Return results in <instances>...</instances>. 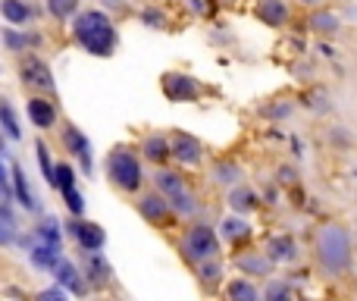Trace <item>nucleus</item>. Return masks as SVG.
Here are the masks:
<instances>
[{
	"mask_svg": "<svg viewBox=\"0 0 357 301\" xmlns=\"http://www.w3.org/2000/svg\"><path fill=\"white\" fill-rule=\"evenodd\" d=\"M75 38L85 44V50H91L98 57L113 54V44H116V31H113L107 13L100 10H88L75 19Z\"/></svg>",
	"mask_w": 357,
	"mask_h": 301,
	"instance_id": "nucleus-1",
	"label": "nucleus"
},
{
	"mask_svg": "<svg viewBox=\"0 0 357 301\" xmlns=\"http://www.w3.org/2000/svg\"><path fill=\"white\" fill-rule=\"evenodd\" d=\"M317 251H320V260L326 270L339 273L351 260V239H348V233L342 226H323L320 239H317Z\"/></svg>",
	"mask_w": 357,
	"mask_h": 301,
	"instance_id": "nucleus-2",
	"label": "nucleus"
},
{
	"mask_svg": "<svg viewBox=\"0 0 357 301\" xmlns=\"http://www.w3.org/2000/svg\"><path fill=\"white\" fill-rule=\"evenodd\" d=\"M107 172L110 179L119 185L123 191H135L142 185V170H138V160L129 151H113L107 160Z\"/></svg>",
	"mask_w": 357,
	"mask_h": 301,
	"instance_id": "nucleus-3",
	"label": "nucleus"
},
{
	"mask_svg": "<svg viewBox=\"0 0 357 301\" xmlns=\"http://www.w3.org/2000/svg\"><path fill=\"white\" fill-rule=\"evenodd\" d=\"M216 251H220V245H216V235L210 226H191L188 235H185V254H188L191 260H197V264H204V260L216 258Z\"/></svg>",
	"mask_w": 357,
	"mask_h": 301,
	"instance_id": "nucleus-4",
	"label": "nucleus"
},
{
	"mask_svg": "<svg viewBox=\"0 0 357 301\" xmlns=\"http://www.w3.org/2000/svg\"><path fill=\"white\" fill-rule=\"evenodd\" d=\"M157 185L169 195V201H173L176 210H182V214H191V210H195V198H191V191L185 189V182L176 176V172H157Z\"/></svg>",
	"mask_w": 357,
	"mask_h": 301,
	"instance_id": "nucleus-5",
	"label": "nucleus"
},
{
	"mask_svg": "<svg viewBox=\"0 0 357 301\" xmlns=\"http://www.w3.org/2000/svg\"><path fill=\"white\" fill-rule=\"evenodd\" d=\"M163 91H167L169 101H191L197 91H201V88H197V82L188 79V75L173 73V75H167V79H163Z\"/></svg>",
	"mask_w": 357,
	"mask_h": 301,
	"instance_id": "nucleus-6",
	"label": "nucleus"
},
{
	"mask_svg": "<svg viewBox=\"0 0 357 301\" xmlns=\"http://www.w3.org/2000/svg\"><path fill=\"white\" fill-rule=\"evenodd\" d=\"M22 79H25V85H35V88H54V75H50V69L44 66L41 60H25V66H22Z\"/></svg>",
	"mask_w": 357,
	"mask_h": 301,
	"instance_id": "nucleus-7",
	"label": "nucleus"
},
{
	"mask_svg": "<svg viewBox=\"0 0 357 301\" xmlns=\"http://www.w3.org/2000/svg\"><path fill=\"white\" fill-rule=\"evenodd\" d=\"M173 154L182 163H197L201 160V142L197 138H191V135H185V132H178V135L173 138Z\"/></svg>",
	"mask_w": 357,
	"mask_h": 301,
	"instance_id": "nucleus-8",
	"label": "nucleus"
},
{
	"mask_svg": "<svg viewBox=\"0 0 357 301\" xmlns=\"http://www.w3.org/2000/svg\"><path fill=\"white\" fill-rule=\"evenodd\" d=\"M73 235L79 239L82 248H88V251H98V248L104 245V229L94 226V223H75Z\"/></svg>",
	"mask_w": 357,
	"mask_h": 301,
	"instance_id": "nucleus-9",
	"label": "nucleus"
},
{
	"mask_svg": "<svg viewBox=\"0 0 357 301\" xmlns=\"http://www.w3.org/2000/svg\"><path fill=\"white\" fill-rule=\"evenodd\" d=\"M29 117H31V123H35L38 129H50L54 119H56V110L50 107V101L35 98V101H29Z\"/></svg>",
	"mask_w": 357,
	"mask_h": 301,
	"instance_id": "nucleus-10",
	"label": "nucleus"
},
{
	"mask_svg": "<svg viewBox=\"0 0 357 301\" xmlns=\"http://www.w3.org/2000/svg\"><path fill=\"white\" fill-rule=\"evenodd\" d=\"M31 260H35V267H41V270H56V267L63 264L60 260V245H35Z\"/></svg>",
	"mask_w": 357,
	"mask_h": 301,
	"instance_id": "nucleus-11",
	"label": "nucleus"
},
{
	"mask_svg": "<svg viewBox=\"0 0 357 301\" xmlns=\"http://www.w3.org/2000/svg\"><path fill=\"white\" fill-rule=\"evenodd\" d=\"M257 13H260V19H264L266 25H282L285 19H289V10H285L282 0H264Z\"/></svg>",
	"mask_w": 357,
	"mask_h": 301,
	"instance_id": "nucleus-12",
	"label": "nucleus"
},
{
	"mask_svg": "<svg viewBox=\"0 0 357 301\" xmlns=\"http://www.w3.org/2000/svg\"><path fill=\"white\" fill-rule=\"evenodd\" d=\"M142 216H148L151 223H163L167 220V201H163L160 195H148V198H142Z\"/></svg>",
	"mask_w": 357,
	"mask_h": 301,
	"instance_id": "nucleus-13",
	"label": "nucleus"
},
{
	"mask_svg": "<svg viewBox=\"0 0 357 301\" xmlns=\"http://www.w3.org/2000/svg\"><path fill=\"white\" fill-rule=\"evenodd\" d=\"M66 145L79 154L82 166H85V170H91V145L85 142V135H82V132H75V129H69L66 132Z\"/></svg>",
	"mask_w": 357,
	"mask_h": 301,
	"instance_id": "nucleus-14",
	"label": "nucleus"
},
{
	"mask_svg": "<svg viewBox=\"0 0 357 301\" xmlns=\"http://www.w3.org/2000/svg\"><path fill=\"white\" fill-rule=\"evenodd\" d=\"M56 279H60L63 286H69V289H73V292H79V295H82V292H85V283H82L79 270H75L73 264H66V260H63V264L56 267Z\"/></svg>",
	"mask_w": 357,
	"mask_h": 301,
	"instance_id": "nucleus-15",
	"label": "nucleus"
},
{
	"mask_svg": "<svg viewBox=\"0 0 357 301\" xmlns=\"http://www.w3.org/2000/svg\"><path fill=\"white\" fill-rule=\"evenodd\" d=\"M270 258L273 260H291L295 258V242H291L289 235H276V239H270Z\"/></svg>",
	"mask_w": 357,
	"mask_h": 301,
	"instance_id": "nucleus-16",
	"label": "nucleus"
},
{
	"mask_svg": "<svg viewBox=\"0 0 357 301\" xmlns=\"http://www.w3.org/2000/svg\"><path fill=\"white\" fill-rule=\"evenodd\" d=\"M13 185H16V195H19V201H22V207L38 210V201H35V195H31L29 182H25V172L22 170H13Z\"/></svg>",
	"mask_w": 357,
	"mask_h": 301,
	"instance_id": "nucleus-17",
	"label": "nucleus"
},
{
	"mask_svg": "<svg viewBox=\"0 0 357 301\" xmlns=\"http://www.w3.org/2000/svg\"><path fill=\"white\" fill-rule=\"evenodd\" d=\"M229 204H232L238 214H245V210L257 207V195H254L251 189H235L232 195H229Z\"/></svg>",
	"mask_w": 357,
	"mask_h": 301,
	"instance_id": "nucleus-18",
	"label": "nucleus"
},
{
	"mask_svg": "<svg viewBox=\"0 0 357 301\" xmlns=\"http://www.w3.org/2000/svg\"><path fill=\"white\" fill-rule=\"evenodd\" d=\"M229 301H257V289L248 279H235L229 283Z\"/></svg>",
	"mask_w": 357,
	"mask_h": 301,
	"instance_id": "nucleus-19",
	"label": "nucleus"
},
{
	"mask_svg": "<svg viewBox=\"0 0 357 301\" xmlns=\"http://www.w3.org/2000/svg\"><path fill=\"white\" fill-rule=\"evenodd\" d=\"M3 16L10 19L13 25H22L25 19L31 16V10L22 3V0H3Z\"/></svg>",
	"mask_w": 357,
	"mask_h": 301,
	"instance_id": "nucleus-20",
	"label": "nucleus"
},
{
	"mask_svg": "<svg viewBox=\"0 0 357 301\" xmlns=\"http://www.w3.org/2000/svg\"><path fill=\"white\" fill-rule=\"evenodd\" d=\"M144 154H148V160L160 163V160H167L169 154H173V145H167L163 138H148V142H144Z\"/></svg>",
	"mask_w": 357,
	"mask_h": 301,
	"instance_id": "nucleus-21",
	"label": "nucleus"
},
{
	"mask_svg": "<svg viewBox=\"0 0 357 301\" xmlns=\"http://www.w3.org/2000/svg\"><path fill=\"white\" fill-rule=\"evenodd\" d=\"M73 182H75V176H73V166H69V163H60V166H56L54 185L63 191V195H69V191H75V189H73Z\"/></svg>",
	"mask_w": 357,
	"mask_h": 301,
	"instance_id": "nucleus-22",
	"label": "nucleus"
},
{
	"mask_svg": "<svg viewBox=\"0 0 357 301\" xmlns=\"http://www.w3.org/2000/svg\"><path fill=\"white\" fill-rule=\"evenodd\" d=\"M38 239H41V245H60V229H56L54 220L41 223L38 226Z\"/></svg>",
	"mask_w": 357,
	"mask_h": 301,
	"instance_id": "nucleus-23",
	"label": "nucleus"
},
{
	"mask_svg": "<svg viewBox=\"0 0 357 301\" xmlns=\"http://www.w3.org/2000/svg\"><path fill=\"white\" fill-rule=\"evenodd\" d=\"M75 3H79V0H47V10L54 13L56 19H66L75 13Z\"/></svg>",
	"mask_w": 357,
	"mask_h": 301,
	"instance_id": "nucleus-24",
	"label": "nucleus"
},
{
	"mask_svg": "<svg viewBox=\"0 0 357 301\" xmlns=\"http://www.w3.org/2000/svg\"><path fill=\"white\" fill-rule=\"evenodd\" d=\"M0 117H3L6 135H10V138H19V135H22V132H19V126H16V117H13V107H10V104L0 107Z\"/></svg>",
	"mask_w": 357,
	"mask_h": 301,
	"instance_id": "nucleus-25",
	"label": "nucleus"
},
{
	"mask_svg": "<svg viewBox=\"0 0 357 301\" xmlns=\"http://www.w3.org/2000/svg\"><path fill=\"white\" fill-rule=\"evenodd\" d=\"M310 22H314V29H317V31H335V29H339V19L329 16V13H317V16L310 19Z\"/></svg>",
	"mask_w": 357,
	"mask_h": 301,
	"instance_id": "nucleus-26",
	"label": "nucleus"
},
{
	"mask_svg": "<svg viewBox=\"0 0 357 301\" xmlns=\"http://www.w3.org/2000/svg\"><path fill=\"white\" fill-rule=\"evenodd\" d=\"M222 235L226 239H241V235H248V226L241 220H222Z\"/></svg>",
	"mask_w": 357,
	"mask_h": 301,
	"instance_id": "nucleus-27",
	"label": "nucleus"
},
{
	"mask_svg": "<svg viewBox=\"0 0 357 301\" xmlns=\"http://www.w3.org/2000/svg\"><path fill=\"white\" fill-rule=\"evenodd\" d=\"M291 295H289V286L279 279V283H270L266 286V301H289Z\"/></svg>",
	"mask_w": 357,
	"mask_h": 301,
	"instance_id": "nucleus-28",
	"label": "nucleus"
},
{
	"mask_svg": "<svg viewBox=\"0 0 357 301\" xmlns=\"http://www.w3.org/2000/svg\"><path fill=\"white\" fill-rule=\"evenodd\" d=\"M91 279H94V283H98V286L110 279V267H107L100 258H91Z\"/></svg>",
	"mask_w": 357,
	"mask_h": 301,
	"instance_id": "nucleus-29",
	"label": "nucleus"
},
{
	"mask_svg": "<svg viewBox=\"0 0 357 301\" xmlns=\"http://www.w3.org/2000/svg\"><path fill=\"white\" fill-rule=\"evenodd\" d=\"M38 160H41V170H44V179L54 185V176H56V166H50V157H47V148L38 145Z\"/></svg>",
	"mask_w": 357,
	"mask_h": 301,
	"instance_id": "nucleus-30",
	"label": "nucleus"
},
{
	"mask_svg": "<svg viewBox=\"0 0 357 301\" xmlns=\"http://www.w3.org/2000/svg\"><path fill=\"white\" fill-rule=\"evenodd\" d=\"M216 179H220V182H235V179H238V170H235V166L220 163L216 166Z\"/></svg>",
	"mask_w": 357,
	"mask_h": 301,
	"instance_id": "nucleus-31",
	"label": "nucleus"
},
{
	"mask_svg": "<svg viewBox=\"0 0 357 301\" xmlns=\"http://www.w3.org/2000/svg\"><path fill=\"white\" fill-rule=\"evenodd\" d=\"M238 264H241V270H254V273L266 270V260H260V258H241Z\"/></svg>",
	"mask_w": 357,
	"mask_h": 301,
	"instance_id": "nucleus-32",
	"label": "nucleus"
},
{
	"mask_svg": "<svg viewBox=\"0 0 357 301\" xmlns=\"http://www.w3.org/2000/svg\"><path fill=\"white\" fill-rule=\"evenodd\" d=\"M66 204H69V210H73L75 216L85 210V204H82V195H79V191H69V195H66Z\"/></svg>",
	"mask_w": 357,
	"mask_h": 301,
	"instance_id": "nucleus-33",
	"label": "nucleus"
},
{
	"mask_svg": "<svg viewBox=\"0 0 357 301\" xmlns=\"http://www.w3.org/2000/svg\"><path fill=\"white\" fill-rule=\"evenodd\" d=\"M216 277H220V267L216 264H201V279L204 283H216Z\"/></svg>",
	"mask_w": 357,
	"mask_h": 301,
	"instance_id": "nucleus-34",
	"label": "nucleus"
},
{
	"mask_svg": "<svg viewBox=\"0 0 357 301\" xmlns=\"http://www.w3.org/2000/svg\"><path fill=\"white\" fill-rule=\"evenodd\" d=\"M13 239V214H10V204H3V242Z\"/></svg>",
	"mask_w": 357,
	"mask_h": 301,
	"instance_id": "nucleus-35",
	"label": "nucleus"
},
{
	"mask_svg": "<svg viewBox=\"0 0 357 301\" xmlns=\"http://www.w3.org/2000/svg\"><path fill=\"white\" fill-rule=\"evenodd\" d=\"M38 301H66V295H63L60 289H47V292H41V295H38Z\"/></svg>",
	"mask_w": 357,
	"mask_h": 301,
	"instance_id": "nucleus-36",
	"label": "nucleus"
},
{
	"mask_svg": "<svg viewBox=\"0 0 357 301\" xmlns=\"http://www.w3.org/2000/svg\"><path fill=\"white\" fill-rule=\"evenodd\" d=\"M191 6H195L197 13H204V16H210V13H213V3H210V0H191Z\"/></svg>",
	"mask_w": 357,
	"mask_h": 301,
	"instance_id": "nucleus-37",
	"label": "nucleus"
},
{
	"mask_svg": "<svg viewBox=\"0 0 357 301\" xmlns=\"http://www.w3.org/2000/svg\"><path fill=\"white\" fill-rule=\"evenodd\" d=\"M144 22H154L157 29H160V25H163V16H160L157 10H144Z\"/></svg>",
	"mask_w": 357,
	"mask_h": 301,
	"instance_id": "nucleus-38",
	"label": "nucleus"
},
{
	"mask_svg": "<svg viewBox=\"0 0 357 301\" xmlns=\"http://www.w3.org/2000/svg\"><path fill=\"white\" fill-rule=\"evenodd\" d=\"M6 44H10V47H22V38L13 35V31H6Z\"/></svg>",
	"mask_w": 357,
	"mask_h": 301,
	"instance_id": "nucleus-39",
	"label": "nucleus"
},
{
	"mask_svg": "<svg viewBox=\"0 0 357 301\" xmlns=\"http://www.w3.org/2000/svg\"><path fill=\"white\" fill-rule=\"evenodd\" d=\"M301 3H310V6H317V3H323V0H301Z\"/></svg>",
	"mask_w": 357,
	"mask_h": 301,
	"instance_id": "nucleus-40",
	"label": "nucleus"
}]
</instances>
